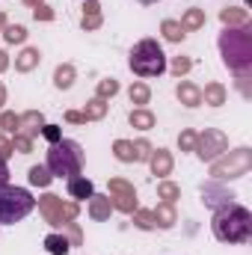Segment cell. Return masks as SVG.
I'll list each match as a JSON object with an SVG mask.
<instances>
[{
    "mask_svg": "<svg viewBox=\"0 0 252 255\" xmlns=\"http://www.w3.org/2000/svg\"><path fill=\"white\" fill-rule=\"evenodd\" d=\"M211 232L220 244H247L252 238V214L250 208L238 205V202H229L223 208L214 211V220H211Z\"/></svg>",
    "mask_w": 252,
    "mask_h": 255,
    "instance_id": "cell-1",
    "label": "cell"
},
{
    "mask_svg": "<svg viewBox=\"0 0 252 255\" xmlns=\"http://www.w3.org/2000/svg\"><path fill=\"white\" fill-rule=\"evenodd\" d=\"M220 57L229 71L238 77H250L252 71V30L250 27H226L220 33Z\"/></svg>",
    "mask_w": 252,
    "mask_h": 255,
    "instance_id": "cell-2",
    "label": "cell"
},
{
    "mask_svg": "<svg viewBox=\"0 0 252 255\" xmlns=\"http://www.w3.org/2000/svg\"><path fill=\"white\" fill-rule=\"evenodd\" d=\"M83 163H86V154H83V145L74 142V139H60L48 148V157H45V166L51 169L54 178H74L83 172Z\"/></svg>",
    "mask_w": 252,
    "mask_h": 255,
    "instance_id": "cell-3",
    "label": "cell"
},
{
    "mask_svg": "<svg viewBox=\"0 0 252 255\" xmlns=\"http://www.w3.org/2000/svg\"><path fill=\"white\" fill-rule=\"evenodd\" d=\"M127 68L148 80V77H160L166 71V54L163 48L157 45V39H139L133 48H130V57H127Z\"/></svg>",
    "mask_w": 252,
    "mask_h": 255,
    "instance_id": "cell-4",
    "label": "cell"
},
{
    "mask_svg": "<svg viewBox=\"0 0 252 255\" xmlns=\"http://www.w3.org/2000/svg\"><path fill=\"white\" fill-rule=\"evenodd\" d=\"M250 169H252V148L241 145V148H232V151L220 154L217 160H211V181H235V178H244Z\"/></svg>",
    "mask_w": 252,
    "mask_h": 255,
    "instance_id": "cell-5",
    "label": "cell"
},
{
    "mask_svg": "<svg viewBox=\"0 0 252 255\" xmlns=\"http://www.w3.org/2000/svg\"><path fill=\"white\" fill-rule=\"evenodd\" d=\"M36 208V199L24 187H3L0 190V226H15L21 223L30 211Z\"/></svg>",
    "mask_w": 252,
    "mask_h": 255,
    "instance_id": "cell-6",
    "label": "cell"
},
{
    "mask_svg": "<svg viewBox=\"0 0 252 255\" xmlns=\"http://www.w3.org/2000/svg\"><path fill=\"white\" fill-rule=\"evenodd\" d=\"M39 214L45 217V223H48V226H54V229H63L65 223H74V220H77V214H80V205H77L74 199L63 202L60 196H54V193H45V196H39Z\"/></svg>",
    "mask_w": 252,
    "mask_h": 255,
    "instance_id": "cell-7",
    "label": "cell"
},
{
    "mask_svg": "<svg viewBox=\"0 0 252 255\" xmlns=\"http://www.w3.org/2000/svg\"><path fill=\"white\" fill-rule=\"evenodd\" d=\"M193 151L199 154V160L211 163V160H217L220 154L229 151V136H226L220 128H205V130L196 136V148H193Z\"/></svg>",
    "mask_w": 252,
    "mask_h": 255,
    "instance_id": "cell-8",
    "label": "cell"
},
{
    "mask_svg": "<svg viewBox=\"0 0 252 255\" xmlns=\"http://www.w3.org/2000/svg\"><path fill=\"white\" fill-rule=\"evenodd\" d=\"M107 196L113 202V211H122V214H133L139 208L136 202V187L127 181V178H110L107 181Z\"/></svg>",
    "mask_w": 252,
    "mask_h": 255,
    "instance_id": "cell-9",
    "label": "cell"
},
{
    "mask_svg": "<svg viewBox=\"0 0 252 255\" xmlns=\"http://www.w3.org/2000/svg\"><path fill=\"white\" fill-rule=\"evenodd\" d=\"M199 190H202V199H205V205H208V208H214V211L238 199V196H235L232 190H226V187H223V181H205Z\"/></svg>",
    "mask_w": 252,
    "mask_h": 255,
    "instance_id": "cell-10",
    "label": "cell"
},
{
    "mask_svg": "<svg viewBox=\"0 0 252 255\" xmlns=\"http://www.w3.org/2000/svg\"><path fill=\"white\" fill-rule=\"evenodd\" d=\"M172 166H175V157H172L169 148H154V151H151V157H148L151 175H157V178L163 181L166 175H172Z\"/></svg>",
    "mask_w": 252,
    "mask_h": 255,
    "instance_id": "cell-11",
    "label": "cell"
},
{
    "mask_svg": "<svg viewBox=\"0 0 252 255\" xmlns=\"http://www.w3.org/2000/svg\"><path fill=\"white\" fill-rule=\"evenodd\" d=\"M86 214H89V220H95V223H107L110 214H113L110 196H107V193H92V196H89V205H86Z\"/></svg>",
    "mask_w": 252,
    "mask_h": 255,
    "instance_id": "cell-12",
    "label": "cell"
},
{
    "mask_svg": "<svg viewBox=\"0 0 252 255\" xmlns=\"http://www.w3.org/2000/svg\"><path fill=\"white\" fill-rule=\"evenodd\" d=\"M175 98L184 104V107H202V86H196V83H190V80H178V86H175Z\"/></svg>",
    "mask_w": 252,
    "mask_h": 255,
    "instance_id": "cell-13",
    "label": "cell"
},
{
    "mask_svg": "<svg viewBox=\"0 0 252 255\" xmlns=\"http://www.w3.org/2000/svg\"><path fill=\"white\" fill-rule=\"evenodd\" d=\"M101 24H104L101 3H98V0H86V3H83V18H80V27H83L86 33H92V30H98Z\"/></svg>",
    "mask_w": 252,
    "mask_h": 255,
    "instance_id": "cell-14",
    "label": "cell"
},
{
    "mask_svg": "<svg viewBox=\"0 0 252 255\" xmlns=\"http://www.w3.org/2000/svg\"><path fill=\"white\" fill-rule=\"evenodd\" d=\"M42 65V51L39 48H24L18 57H15V71L18 74H30Z\"/></svg>",
    "mask_w": 252,
    "mask_h": 255,
    "instance_id": "cell-15",
    "label": "cell"
},
{
    "mask_svg": "<svg viewBox=\"0 0 252 255\" xmlns=\"http://www.w3.org/2000/svg\"><path fill=\"white\" fill-rule=\"evenodd\" d=\"M151 214H154V226L163 229V232H169V229L178 223V211H175V205H169V202H157V208H154Z\"/></svg>",
    "mask_w": 252,
    "mask_h": 255,
    "instance_id": "cell-16",
    "label": "cell"
},
{
    "mask_svg": "<svg viewBox=\"0 0 252 255\" xmlns=\"http://www.w3.org/2000/svg\"><path fill=\"white\" fill-rule=\"evenodd\" d=\"M42 128H45V116H42L39 110H27V113H21V130H18V133L36 139V136L42 133Z\"/></svg>",
    "mask_w": 252,
    "mask_h": 255,
    "instance_id": "cell-17",
    "label": "cell"
},
{
    "mask_svg": "<svg viewBox=\"0 0 252 255\" xmlns=\"http://www.w3.org/2000/svg\"><path fill=\"white\" fill-rule=\"evenodd\" d=\"M202 101L211 104V107H223V104L229 101V89H226L220 80H211V83H205V89H202Z\"/></svg>",
    "mask_w": 252,
    "mask_h": 255,
    "instance_id": "cell-18",
    "label": "cell"
},
{
    "mask_svg": "<svg viewBox=\"0 0 252 255\" xmlns=\"http://www.w3.org/2000/svg\"><path fill=\"white\" fill-rule=\"evenodd\" d=\"M65 187H68V196H71L74 202L89 199V196L95 193V184H92L86 175H74V178H68V181H65Z\"/></svg>",
    "mask_w": 252,
    "mask_h": 255,
    "instance_id": "cell-19",
    "label": "cell"
},
{
    "mask_svg": "<svg viewBox=\"0 0 252 255\" xmlns=\"http://www.w3.org/2000/svg\"><path fill=\"white\" fill-rule=\"evenodd\" d=\"M220 21L226 27H250V12L244 6H226L220 9Z\"/></svg>",
    "mask_w": 252,
    "mask_h": 255,
    "instance_id": "cell-20",
    "label": "cell"
},
{
    "mask_svg": "<svg viewBox=\"0 0 252 255\" xmlns=\"http://www.w3.org/2000/svg\"><path fill=\"white\" fill-rule=\"evenodd\" d=\"M127 122H130V128H136V130H151L157 119H154V113L148 107H133L127 113Z\"/></svg>",
    "mask_w": 252,
    "mask_h": 255,
    "instance_id": "cell-21",
    "label": "cell"
},
{
    "mask_svg": "<svg viewBox=\"0 0 252 255\" xmlns=\"http://www.w3.org/2000/svg\"><path fill=\"white\" fill-rule=\"evenodd\" d=\"M107 110H110V104H107L104 98H98V95H95V98H89V101H86V107H83L80 113H83V119H86V122H101V119L107 116Z\"/></svg>",
    "mask_w": 252,
    "mask_h": 255,
    "instance_id": "cell-22",
    "label": "cell"
},
{
    "mask_svg": "<svg viewBox=\"0 0 252 255\" xmlns=\"http://www.w3.org/2000/svg\"><path fill=\"white\" fill-rule=\"evenodd\" d=\"M74 80H77V68L71 63H63V65L54 68V86H57V89H71Z\"/></svg>",
    "mask_w": 252,
    "mask_h": 255,
    "instance_id": "cell-23",
    "label": "cell"
},
{
    "mask_svg": "<svg viewBox=\"0 0 252 255\" xmlns=\"http://www.w3.org/2000/svg\"><path fill=\"white\" fill-rule=\"evenodd\" d=\"M160 36H163L166 42L178 45V42H184V36H187V33H184V27H181L175 18H163V21H160Z\"/></svg>",
    "mask_w": 252,
    "mask_h": 255,
    "instance_id": "cell-24",
    "label": "cell"
},
{
    "mask_svg": "<svg viewBox=\"0 0 252 255\" xmlns=\"http://www.w3.org/2000/svg\"><path fill=\"white\" fill-rule=\"evenodd\" d=\"M45 253H48V255H68V253H71V244H68V238H65V235L51 232V235L45 238Z\"/></svg>",
    "mask_w": 252,
    "mask_h": 255,
    "instance_id": "cell-25",
    "label": "cell"
},
{
    "mask_svg": "<svg viewBox=\"0 0 252 255\" xmlns=\"http://www.w3.org/2000/svg\"><path fill=\"white\" fill-rule=\"evenodd\" d=\"M27 181H30L33 187H51L54 175H51V169H48L45 163H36V166L27 169Z\"/></svg>",
    "mask_w": 252,
    "mask_h": 255,
    "instance_id": "cell-26",
    "label": "cell"
},
{
    "mask_svg": "<svg viewBox=\"0 0 252 255\" xmlns=\"http://www.w3.org/2000/svg\"><path fill=\"white\" fill-rule=\"evenodd\" d=\"M181 27H184V33H196V30H202L205 27V9H187L184 15H181V21H178Z\"/></svg>",
    "mask_w": 252,
    "mask_h": 255,
    "instance_id": "cell-27",
    "label": "cell"
},
{
    "mask_svg": "<svg viewBox=\"0 0 252 255\" xmlns=\"http://www.w3.org/2000/svg\"><path fill=\"white\" fill-rule=\"evenodd\" d=\"M127 98H130V104H136V107H145V104L151 101V89H148V83H142V80L130 83V89H127Z\"/></svg>",
    "mask_w": 252,
    "mask_h": 255,
    "instance_id": "cell-28",
    "label": "cell"
},
{
    "mask_svg": "<svg viewBox=\"0 0 252 255\" xmlns=\"http://www.w3.org/2000/svg\"><path fill=\"white\" fill-rule=\"evenodd\" d=\"M157 199H163V202H169V205H175L178 199H181V187L175 184V181H157Z\"/></svg>",
    "mask_w": 252,
    "mask_h": 255,
    "instance_id": "cell-29",
    "label": "cell"
},
{
    "mask_svg": "<svg viewBox=\"0 0 252 255\" xmlns=\"http://www.w3.org/2000/svg\"><path fill=\"white\" fill-rule=\"evenodd\" d=\"M3 39H6V45H24L27 42V27L24 24H6Z\"/></svg>",
    "mask_w": 252,
    "mask_h": 255,
    "instance_id": "cell-30",
    "label": "cell"
},
{
    "mask_svg": "<svg viewBox=\"0 0 252 255\" xmlns=\"http://www.w3.org/2000/svg\"><path fill=\"white\" fill-rule=\"evenodd\" d=\"M130 217H133V226H136L139 232H154V229H157V226H154V214L145 211V208H136Z\"/></svg>",
    "mask_w": 252,
    "mask_h": 255,
    "instance_id": "cell-31",
    "label": "cell"
},
{
    "mask_svg": "<svg viewBox=\"0 0 252 255\" xmlns=\"http://www.w3.org/2000/svg\"><path fill=\"white\" fill-rule=\"evenodd\" d=\"M21 130V116L12 110H0V133H18Z\"/></svg>",
    "mask_w": 252,
    "mask_h": 255,
    "instance_id": "cell-32",
    "label": "cell"
},
{
    "mask_svg": "<svg viewBox=\"0 0 252 255\" xmlns=\"http://www.w3.org/2000/svg\"><path fill=\"white\" fill-rule=\"evenodd\" d=\"M130 145H133V163H148V157H151L154 145H151L145 136H142V139H133Z\"/></svg>",
    "mask_w": 252,
    "mask_h": 255,
    "instance_id": "cell-33",
    "label": "cell"
},
{
    "mask_svg": "<svg viewBox=\"0 0 252 255\" xmlns=\"http://www.w3.org/2000/svg\"><path fill=\"white\" fill-rule=\"evenodd\" d=\"M113 157L119 163H133V145H130V139H116L113 142Z\"/></svg>",
    "mask_w": 252,
    "mask_h": 255,
    "instance_id": "cell-34",
    "label": "cell"
},
{
    "mask_svg": "<svg viewBox=\"0 0 252 255\" xmlns=\"http://www.w3.org/2000/svg\"><path fill=\"white\" fill-rule=\"evenodd\" d=\"M119 92V80L116 77H104V80H98V98H113Z\"/></svg>",
    "mask_w": 252,
    "mask_h": 255,
    "instance_id": "cell-35",
    "label": "cell"
},
{
    "mask_svg": "<svg viewBox=\"0 0 252 255\" xmlns=\"http://www.w3.org/2000/svg\"><path fill=\"white\" fill-rule=\"evenodd\" d=\"M166 68H169L175 77H184L190 68H193V60H190V57H172V63L166 65Z\"/></svg>",
    "mask_w": 252,
    "mask_h": 255,
    "instance_id": "cell-36",
    "label": "cell"
},
{
    "mask_svg": "<svg viewBox=\"0 0 252 255\" xmlns=\"http://www.w3.org/2000/svg\"><path fill=\"white\" fill-rule=\"evenodd\" d=\"M63 232L68 235V244H71V250H74V247H83V232H80V226H77V223H65Z\"/></svg>",
    "mask_w": 252,
    "mask_h": 255,
    "instance_id": "cell-37",
    "label": "cell"
},
{
    "mask_svg": "<svg viewBox=\"0 0 252 255\" xmlns=\"http://www.w3.org/2000/svg\"><path fill=\"white\" fill-rule=\"evenodd\" d=\"M196 136H199V133H196L193 128H184V130L178 133V148H181V151H193V148H196Z\"/></svg>",
    "mask_w": 252,
    "mask_h": 255,
    "instance_id": "cell-38",
    "label": "cell"
},
{
    "mask_svg": "<svg viewBox=\"0 0 252 255\" xmlns=\"http://www.w3.org/2000/svg\"><path fill=\"white\" fill-rule=\"evenodd\" d=\"M12 151H18V154H30V151H33V139L24 136V133H15V136H12Z\"/></svg>",
    "mask_w": 252,
    "mask_h": 255,
    "instance_id": "cell-39",
    "label": "cell"
},
{
    "mask_svg": "<svg viewBox=\"0 0 252 255\" xmlns=\"http://www.w3.org/2000/svg\"><path fill=\"white\" fill-rule=\"evenodd\" d=\"M42 136L54 145V142H60V139H63V130H60V125H48V122H45V128H42Z\"/></svg>",
    "mask_w": 252,
    "mask_h": 255,
    "instance_id": "cell-40",
    "label": "cell"
},
{
    "mask_svg": "<svg viewBox=\"0 0 252 255\" xmlns=\"http://www.w3.org/2000/svg\"><path fill=\"white\" fill-rule=\"evenodd\" d=\"M33 18L36 21H54V9L45 6V3H39V6H33Z\"/></svg>",
    "mask_w": 252,
    "mask_h": 255,
    "instance_id": "cell-41",
    "label": "cell"
},
{
    "mask_svg": "<svg viewBox=\"0 0 252 255\" xmlns=\"http://www.w3.org/2000/svg\"><path fill=\"white\" fill-rule=\"evenodd\" d=\"M15 151H12V139L6 133H0V160H9Z\"/></svg>",
    "mask_w": 252,
    "mask_h": 255,
    "instance_id": "cell-42",
    "label": "cell"
},
{
    "mask_svg": "<svg viewBox=\"0 0 252 255\" xmlns=\"http://www.w3.org/2000/svg\"><path fill=\"white\" fill-rule=\"evenodd\" d=\"M68 125H86V119H83V113L80 110H65V116H63Z\"/></svg>",
    "mask_w": 252,
    "mask_h": 255,
    "instance_id": "cell-43",
    "label": "cell"
},
{
    "mask_svg": "<svg viewBox=\"0 0 252 255\" xmlns=\"http://www.w3.org/2000/svg\"><path fill=\"white\" fill-rule=\"evenodd\" d=\"M9 184V166H6V160H0V190Z\"/></svg>",
    "mask_w": 252,
    "mask_h": 255,
    "instance_id": "cell-44",
    "label": "cell"
},
{
    "mask_svg": "<svg viewBox=\"0 0 252 255\" xmlns=\"http://www.w3.org/2000/svg\"><path fill=\"white\" fill-rule=\"evenodd\" d=\"M9 65H12V60H9V54H6V51H0V74H3V71H6Z\"/></svg>",
    "mask_w": 252,
    "mask_h": 255,
    "instance_id": "cell-45",
    "label": "cell"
},
{
    "mask_svg": "<svg viewBox=\"0 0 252 255\" xmlns=\"http://www.w3.org/2000/svg\"><path fill=\"white\" fill-rule=\"evenodd\" d=\"M3 104H6V86H3V80H0V110H3Z\"/></svg>",
    "mask_w": 252,
    "mask_h": 255,
    "instance_id": "cell-46",
    "label": "cell"
},
{
    "mask_svg": "<svg viewBox=\"0 0 252 255\" xmlns=\"http://www.w3.org/2000/svg\"><path fill=\"white\" fill-rule=\"evenodd\" d=\"M6 24H9V21H6V12L0 9V33H3V27H6Z\"/></svg>",
    "mask_w": 252,
    "mask_h": 255,
    "instance_id": "cell-47",
    "label": "cell"
},
{
    "mask_svg": "<svg viewBox=\"0 0 252 255\" xmlns=\"http://www.w3.org/2000/svg\"><path fill=\"white\" fill-rule=\"evenodd\" d=\"M39 3H45V0H24V6H39Z\"/></svg>",
    "mask_w": 252,
    "mask_h": 255,
    "instance_id": "cell-48",
    "label": "cell"
},
{
    "mask_svg": "<svg viewBox=\"0 0 252 255\" xmlns=\"http://www.w3.org/2000/svg\"><path fill=\"white\" fill-rule=\"evenodd\" d=\"M136 3H142V6H151V3H160V0H136Z\"/></svg>",
    "mask_w": 252,
    "mask_h": 255,
    "instance_id": "cell-49",
    "label": "cell"
}]
</instances>
